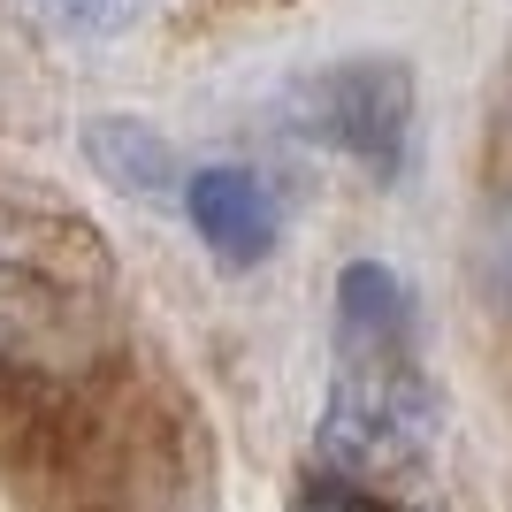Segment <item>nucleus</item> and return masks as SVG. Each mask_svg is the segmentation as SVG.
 <instances>
[{"mask_svg": "<svg viewBox=\"0 0 512 512\" xmlns=\"http://www.w3.org/2000/svg\"><path fill=\"white\" fill-rule=\"evenodd\" d=\"M100 253V245H92ZM92 253H46L23 222H0V375H85L107 352Z\"/></svg>", "mask_w": 512, "mask_h": 512, "instance_id": "f257e3e1", "label": "nucleus"}, {"mask_svg": "<svg viewBox=\"0 0 512 512\" xmlns=\"http://www.w3.org/2000/svg\"><path fill=\"white\" fill-rule=\"evenodd\" d=\"M436 436V398L413 352H337V390L321 406V451L352 482L406 474Z\"/></svg>", "mask_w": 512, "mask_h": 512, "instance_id": "f03ea898", "label": "nucleus"}, {"mask_svg": "<svg viewBox=\"0 0 512 512\" xmlns=\"http://www.w3.org/2000/svg\"><path fill=\"white\" fill-rule=\"evenodd\" d=\"M306 138L352 153L367 176H398L406 169V130H413V77L398 62H344L321 69L291 92Z\"/></svg>", "mask_w": 512, "mask_h": 512, "instance_id": "7ed1b4c3", "label": "nucleus"}, {"mask_svg": "<svg viewBox=\"0 0 512 512\" xmlns=\"http://www.w3.org/2000/svg\"><path fill=\"white\" fill-rule=\"evenodd\" d=\"M184 207H192V230L222 260H260L276 245V192L253 169H199L184 184Z\"/></svg>", "mask_w": 512, "mask_h": 512, "instance_id": "20e7f679", "label": "nucleus"}, {"mask_svg": "<svg viewBox=\"0 0 512 512\" xmlns=\"http://www.w3.org/2000/svg\"><path fill=\"white\" fill-rule=\"evenodd\" d=\"M337 352H413V299L375 260L337 276Z\"/></svg>", "mask_w": 512, "mask_h": 512, "instance_id": "39448f33", "label": "nucleus"}, {"mask_svg": "<svg viewBox=\"0 0 512 512\" xmlns=\"http://www.w3.org/2000/svg\"><path fill=\"white\" fill-rule=\"evenodd\" d=\"M85 153L92 169L130 199H184V169H176V153L161 146V130L130 123V115H107V123L85 130Z\"/></svg>", "mask_w": 512, "mask_h": 512, "instance_id": "423d86ee", "label": "nucleus"}, {"mask_svg": "<svg viewBox=\"0 0 512 512\" xmlns=\"http://www.w3.org/2000/svg\"><path fill=\"white\" fill-rule=\"evenodd\" d=\"M39 23H54V31H77V39H100V31H123L130 16H138V0H23Z\"/></svg>", "mask_w": 512, "mask_h": 512, "instance_id": "0eeeda50", "label": "nucleus"}, {"mask_svg": "<svg viewBox=\"0 0 512 512\" xmlns=\"http://www.w3.org/2000/svg\"><path fill=\"white\" fill-rule=\"evenodd\" d=\"M299 512H375V505H367V497H360V482L344 474V482H306Z\"/></svg>", "mask_w": 512, "mask_h": 512, "instance_id": "6e6552de", "label": "nucleus"}]
</instances>
